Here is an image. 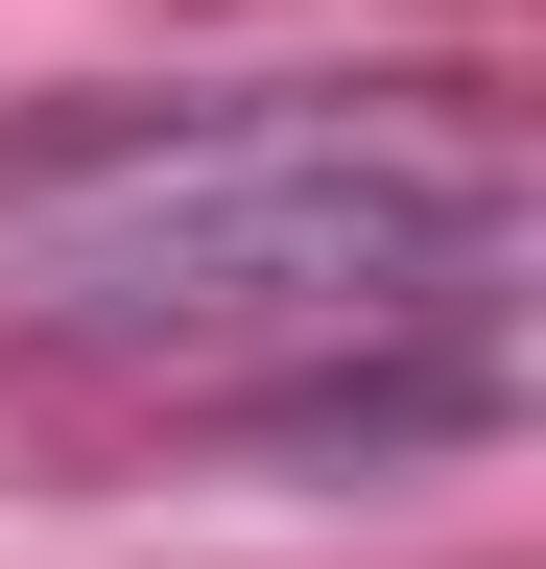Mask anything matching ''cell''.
Returning <instances> with one entry per match:
<instances>
[{
	"mask_svg": "<svg viewBox=\"0 0 546 569\" xmlns=\"http://www.w3.org/2000/svg\"><path fill=\"white\" fill-rule=\"evenodd\" d=\"M523 261V119L451 71H286V96H96L0 142V309L72 356L238 380L261 451L475 427V309Z\"/></svg>",
	"mask_w": 546,
	"mask_h": 569,
	"instance_id": "6da1fadb",
	"label": "cell"
}]
</instances>
